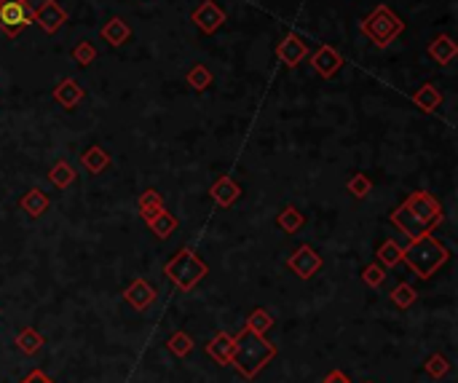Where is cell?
<instances>
[{
    "instance_id": "obj_33",
    "label": "cell",
    "mask_w": 458,
    "mask_h": 383,
    "mask_svg": "<svg viewBox=\"0 0 458 383\" xmlns=\"http://www.w3.org/2000/svg\"><path fill=\"white\" fill-rule=\"evenodd\" d=\"M424 370L432 378H445V375L450 373V362H448V357H442V354H432V357L426 359Z\"/></svg>"
},
{
    "instance_id": "obj_8",
    "label": "cell",
    "mask_w": 458,
    "mask_h": 383,
    "mask_svg": "<svg viewBox=\"0 0 458 383\" xmlns=\"http://www.w3.org/2000/svg\"><path fill=\"white\" fill-rule=\"evenodd\" d=\"M33 19L46 30L49 35H54L65 22H68V11L56 3V0H43L38 8H35V14H33Z\"/></svg>"
},
{
    "instance_id": "obj_5",
    "label": "cell",
    "mask_w": 458,
    "mask_h": 383,
    "mask_svg": "<svg viewBox=\"0 0 458 383\" xmlns=\"http://www.w3.org/2000/svg\"><path fill=\"white\" fill-rule=\"evenodd\" d=\"M33 6L27 0H0V30L17 38L33 22Z\"/></svg>"
},
{
    "instance_id": "obj_23",
    "label": "cell",
    "mask_w": 458,
    "mask_h": 383,
    "mask_svg": "<svg viewBox=\"0 0 458 383\" xmlns=\"http://www.w3.org/2000/svg\"><path fill=\"white\" fill-rule=\"evenodd\" d=\"M164 209V196L158 191H145L142 196H139V214H142V220L148 223V220H153L158 212Z\"/></svg>"
},
{
    "instance_id": "obj_37",
    "label": "cell",
    "mask_w": 458,
    "mask_h": 383,
    "mask_svg": "<svg viewBox=\"0 0 458 383\" xmlns=\"http://www.w3.org/2000/svg\"><path fill=\"white\" fill-rule=\"evenodd\" d=\"M322 383H351V381H349V375H346L343 370H333Z\"/></svg>"
},
{
    "instance_id": "obj_20",
    "label": "cell",
    "mask_w": 458,
    "mask_h": 383,
    "mask_svg": "<svg viewBox=\"0 0 458 383\" xmlns=\"http://www.w3.org/2000/svg\"><path fill=\"white\" fill-rule=\"evenodd\" d=\"M81 161H84V166L91 174H100L110 166V153H107L105 148H100V145H91V148H86L84 150Z\"/></svg>"
},
{
    "instance_id": "obj_11",
    "label": "cell",
    "mask_w": 458,
    "mask_h": 383,
    "mask_svg": "<svg viewBox=\"0 0 458 383\" xmlns=\"http://www.w3.org/2000/svg\"><path fill=\"white\" fill-rule=\"evenodd\" d=\"M276 56H279L287 68H298L305 56H308V46L303 43V38H300V35L289 33L287 38L276 46Z\"/></svg>"
},
{
    "instance_id": "obj_1",
    "label": "cell",
    "mask_w": 458,
    "mask_h": 383,
    "mask_svg": "<svg viewBox=\"0 0 458 383\" xmlns=\"http://www.w3.org/2000/svg\"><path fill=\"white\" fill-rule=\"evenodd\" d=\"M276 354H279L276 343H271L266 335H257L250 327H244L238 335H234V359H231V365L236 367L244 378H254L268 362L276 359Z\"/></svg>"
},
{
    "instance_id": "obj_10",
    "label": "cell",
    "mask_w": 458,
    "mask_h": 383,
    "mask_svg": "<svg viewBox=\"0 0 458 383\" xmlns=\"http://www.w3.org/2000/svg\"><path fill=\"white\" fill-rule=\"evenodd\" d=\"M389 220H391V226H397L402 233H405L407 239H418V236H426V233H432L429 228L410 212V209L405 207V204H399V207L394 209L389 214Z\"/></svg>"
},
{
    "instance_id": "obj_16",
    "label": "cell",
    "mask_w": 458,
    "mask_h": 383,
    "mask_svg": "<svg viewBox=\"0 0 458 383\" xmlns=\"http://www.w3.org/2000/svg\"><path fill=\"white\" fill-rule=\"evenodd\" d=\"M206 354H209L217 365H231V359H234V335L217 332V335L206 343Z\"/></svg>"
},
{
    "instance_id": "obj_15",
    "label": "cell",
    "mask_w": 458,
    "mask_h": 383,
    "mask_svg": "<svg viewBox=\"0 0 458 383\" xmlns=\"http://www.w3.org/2000/svg\"><path fill=\"white\" fill-rule=\"evenodd\" d=\"M209 196L215 198V204H217V207L228 209V207H234V204H236V198L241 196V188L236 185V180H234V177H228V174H225V177H220V180L209 188Z\"/></svg>"
},
{
    "instance_id": "obj_13",
    "label": "cell",
    "mask_w": 458,
    "mask_h": 383,
    "mask_svg": "<svg viewBox=\"0 0 458 383\" xmlns=\"http://www.w3.org/2000/svg\"><path fill=\"white\" fill-rule=\"evenodd\" d=\"M311 65L314 70L322 75V78H333L340 68H343V56H340L333 46H319L314 56H311Z\"/></svg>"
},
{
    "instance_id": "obj_19",
    "label": "cell",
    "mask_w": 458,
    "mask_h": 383,
    "mask_svg": "<svg viewBox=\"0 0 458 383\" xmlns=\"http://www.w3.org/2000/svg\"><path fill=\"white\" fill-rule=\"evenodd\" d=\"M19 207L24 209L30 217H40V214L49 209V196L40 191V188H30V191L22 196Z\"/></svg>"
},
{
    "instance_id": "obj_36",
    "label": "cell",
    "mask_w": 458,
    "mask_h": 383,
    "mask_svg": "<svg viewBox=\"0 0 458 383\" xmlns=\"http://www.w3.org/2000/svg\"><path fill=\"white\" fill-rule=\"evenodd\" d=\"M22 383H54V381H51L43 370H33V373H30V375H27Z\"/></svg>"
},
{
    "instance_id": "obj_18",
    "label": "cell",
    "mask_w": 458,
    "mask_h": 383,
    "mask_svg": "<svg viewBox=\"0 0 458 383\" xmlns=\"http://www.w3.org/2000/svg\"><path fill=\"white\" fill-rule=\"evenodd\" d=\"M456 43H453V38L450 35H440V38H434L432 43H429V56L434 59V62H440V65H448V62H453V56H456Z\"/></svg>"
},
{
    "instance_id": "obj_28",
    "label": "cell",
    "mask_w": 458,
    "mask_h": 383,
    "mask_svg": "<svg viewBox=\"0 0 458 383\" xmlns=\"http://www.w3.org/2000/svg\"><path fill=\"white\" fill-rule=\"evenodd\" d=\"M185 81H188V86H193L196 91H204V88L212 86V81H215V78H212L209 68H204V65H193V68L188 70Z\"/></svg>"
},
{
    "instance_id": "obj_27",
    "label": "cell",
    "mask_w": 458,
    "mask_h": 383,
    "mask_svg": "<svg viewBox=\"0 0 458 383\" xmlns=\"http://www.w3.org/2000/svg\"><path fill=\"white\" fill-rule=\"evenodd\" d=\"M276 223H279V228H282L284 233H295V230H300V228H303L305 217L295 207H284L282 212H279Z\"/></svg>"
},
{
    "instance_id": "obj_14",
    "label": "cell",
    "mask_w": 458,
    "mask_h": 383,
    "mask_svg": "<svg viewBox=\"0 0 458 383\" xmlns=\"http://www.w3.org/2000/svg\"><path fill=\"white\" fill-rule=\"evenodd\" d=\"M54 100L62 104L65 110H75L84 100V86L75 78H62L59 86L54 88Z\"/></svg>"
},
{
    "instance_id": "obj_26",
    "label": "cell",
    "mask_w": 458,
    "mask_h": 383,
    "mask_svg": "<svg viewBox=\"0 0 458 383\" xmlns=\"http://www.w3.org/2000/svg\"><path fill=\"white\" fill-rule=\"evenodd\" d=\"M378 263L383 268H397L402 263V247L397 242H391V239H386V242L378 247Z\"/></svg>"
},
{
    "instance_id": "obj_2",
    "label": "cell",
    "mask_w": 458,
    "mask_h": 383,
    "mask_svg": "<svg viewBox=\"0 0 458 383\" xmlns=\"http://www.w3.org/2000/svg\"><path fill=\"white\" fill-rule=\"evenodd\" d=\"M448 258H450L448 247L437 242L432 233L410 239V244L402 247V260L410 265L413 274H418V279H432L448 263Z\"/></svg>"
},
{
    "instance_id": "obj_24",
    "label": "cell",
    "mask_w": 458,
    "mask_h": 383,
    "mask_svg": "<svg viewBox=\"0 0 458 383\" xmlns=\"http://www.w3.org/2000/svg\"><path fill=\"white\" fill-rule=\"evenodd\" d=\"M43 335L38 330H33V327H24V330L17 335V346L22 354H27V357H33V354H38L40 348H43Z\"/></svg>"
},
{
    "instance_id": "obj_32",
    "label": "cell",
    "mask_w": 458,
    "mask_h": 383,
    "mask_svg": "<svg viewBox=\"0 0 458 383\" xmlns=\"http://www.w3.org/2000/svg\"><path fill=\"white\" fill-rule=\"evenodd\" d=\"M167 346H169L171 354H177V357H188V354L193 351V338H190L188 332H174L169 341H167Z\"/></svg>"
},
{
    "instance_id": "obj_6",
    "label": "cell",
    "mask_w": 458,
    "mask_h": 383,
    "mask_svg": "<svg viewBox=\"0 0 458 383\" xmlns=\"http://www.w3.org/2000/svg\"><path fill=\"white\" fill-rule=\"evenodd\" d=\"M405 207L424 223L429 230H434V228L442 223V207L440 201L432 196V193L426 191H413L410 196L405 198Z\"/></svg>"
},
{
    "instance_id": "obj_3",
    "label": "cell",
    "mask_w": 458,
    "mask_h": 383,
    "mask_svg": "<svg viewBox=\"0 0 458 383\" xmlns=\"http://www.w3.org/2000/svg\"><path fill=\"white\" fill-rule=\"evenodd\" d=\"M164 274H167V279H169L177 290L190 292V290H193L201 279H206V274H209V265H206V260H201L193 249L183 247V249H177V252H174V258L167 263Z\"/></svg>"
},
{
    "instance_id": "obj_7",
    "label": "cell",
    "mask_w": 458,
    "mask_h": 383,
    "mask_svg": "<svg viewBox=\"0 0 458 383\" xmlns=\"http://www.w3.org/2000/svg\"><path fill=\"white\" fill-rule=\"evenodd\" d=\"M287 268L292 274H298L300 279H311L319 268H322V258H319V252H316L314 247L303 244V247L295 249V255L287 260Z\"/></svg>"
},
{
    "instance_id": "obj_29",
    "label": "cell",
    "mask_w": 458,
    "mask_h": 383,
    "mask_svg": "<svg viewBox=\"0 0 458 383\" xmlns=\"http://www.w3.org/2000/svg\"><path fill=\"white\" fill-rule=\"evenodd\" d=\"M273 325H276V322H273V316L266 311V308H254V311L250 313V319H247V327L252 332H257V335H266Z\"/></svg>"
},
{
    "instance_id": "obj_25",
    "label": "cell",
    "mask_w": 458,
    "mask_h": 383,
    "mask_svg": "<svg viewBox=\"0 0 458 383\" xmlns=\"http://www.w3.org/2000/svg\"><path fill=\"white\" fill-rule=\"evenodd\" d=\"M49 182L54 188H70L75 182V169L70 166L68 161H56L49 172Z\"/></svg>"
},
{
    "instance_id": "obj_22",
    "label": "cell",
    "mask_w": 458,
    "mask_h": 383,
    "mask_svg": "<svg viewBox=\"0 0 458 383\" xmlns=\"http://www.w3.org/2000/svg\"><path fill=\"white\" fill-rule=\"evenodd\" d=\"M148 228H151L158 239H169L171 233H174V228H177V217L169 214L167 207H164L155 217H153V220H148Z\"/></svg>"
},
{
    "instance_id": "obj_9",
    "label": "cell",
    "mask_w": 458,
    "mask_h": 383,
    "mask_svg": "<svg viewBox=\"0 0 458 383\" xmlns=\"http://www.w3.org/2000/svg\"><path fill=\"white\" fill-rule=\"evenodd\" d=\"M193 22H196V27H199L201 33L212 35L222 27V22H225V11H222L215 0H204L201 6L193 11Z\"/></svg>"
},
{
    "instance_id": "obj_30",
    "label": "cell",
    "mask_w": 458,
    "mask_h": 383,
    "mask_svg": "<svg viewBox=\"0 0 458 383\" xmlns=\"http://www.w3.org/2000/svg\"><path fill=\"white\" fill-rule=\"evenodd\" d=\"M70 56H72V62H75V65L89 68V65L97 59V49H94V43H91V40H81V43H75V49L70 52Z\"/></svg>"
},
{
    "instance_id": "obj_4",
    "label": "cell",
    "mask_w": 458,
    "mask_h": 383,
    "mask_svg": "<svg viewBox=\"0 0 458 383\" xmlns=\"http://www.w3.org/2000/svg\"><path fill=\"white\" fill-rule=\"evenodd\" d=\"M405 33V22L391 11L389 6H378L373 14L362 19V35L373 40L378 49H386L391 40H397Z\"/></svg>"
},
{
    "instance_id": "obj_34",
    "label": "cell",
    "mask_w": 458,
    "mask_h": 383,
    "mask_svg": "<svg viewBox=\"0 0 458 383\" xmlns=\"http://www.w3.org/2000/svg\"><path fill=\"white\" fill-rule=\"evenodd\" d=\"M349 193L354 196V198H365L367 193H370V188H373V182H370V177L367 174H354L351 180H349Z\"/></svg>"
},
{
    "instance_id": "obj_35",
    "label": "cell",
    "mask_w": 458,
    "mask_h": 383,
    "mask_svg": "<svg viewBox=\"0 0 458 383\" xmlns=\"http://www.w3.org/2000/svg\"><path fill=\"white\" fill-rule=\"evenodd\" d=\"M362 279H365L367 287H381V284L386 281V268H383L381 263H370V265L362 271Z\"/></svg>"
},
{
    "instance_id": "obj_12",
    "label": "cell",
    "mask_w": 458,
    "mask_h": 383,
    "mask_svg": "<svg viewBox=\"0 0 458 383\" xmlns=\"http://www.w3.org/2000/svg\"><path fill=\"white\" fill-rule=\"evenodd\" d=\"M123 300H126L135 311H145V308H151L153 300H155V290L148 284V279H135V281L123 290Z\"/></svg>"
},
{
    "instance_id": "obj_21",
    "label": "cell",
    "mask_w": 458,
    "mask_h": 383,
    "mask_svg": "<svg viewBox=\"0 0 458 383\" xmlns=\"http://www.w3.org/2000/svg\"><path fill=\"white\" fill-rule=\"evenodd\" d=\"M413 102L418 104L424 113H437V110H440V104H442V94L437 91V86L424 84V86L413 94Z\"/></svg>"
},
{
    "instance_id": "obj_17",
    "label": "cell",
    "mask_w": 458,
    "mask_h": 383,
    "mask_svg": "<svg viewBox=\"0 0 458 383\" xmlns=\"http://www.w3.org/2000/svg\"><path fill=\"white\" fill-rule=\"evenodd\" d=\"M102 38H105L110 46H123V43L132 38V27H129L126 19L113 17L105 27H102Z\"/></svg>"
},
{
    "instance_id": "obj_31",
    "label": "cell",
    "mask_w": 458,
    "mask_h": 383,
    "mask_svg": "<svg viewBox=\"0 0 458 383\" xmlns=\"http://www.w3.org/2000/svg\"><path fill=\"white\" fill-rule=\"evenodd\" d=\"M391 300H394L397 308H410V306L418 300V295H415V290H413L410 284H397V287L391 290Z\"/></svg>"
}]
</instances>
